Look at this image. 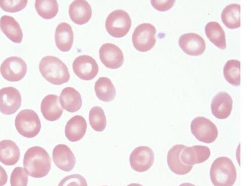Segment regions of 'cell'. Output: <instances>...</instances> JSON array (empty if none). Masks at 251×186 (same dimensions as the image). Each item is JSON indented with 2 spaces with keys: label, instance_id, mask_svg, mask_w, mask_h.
Instances as JSON below:
<instances>
[{
  "label": "cell",
  "instance_id": "obj_31",
  "mask_svg": "<svg viewBox=\"0 0 251 186\" xmlns=\"http://www.w3.org/2000/svg\"><path fill=\"white\" fill-rule=\"evenodd\" d=\"M28 174L22 167H16L13 171L10 177L11 186H27Z\"/></svg>",
  "mask_w": 251,
  "mask_h": 186
},
{
  "label": "cell",
  "instance_id": "obj_25",
  "mask_svg": "<svg viewBox=\"0 0 251 186\" xmlns=\"http://www.w3.org/2000/svg\"><path fill=\"white\" fill-rule=\"evenodd\" d=\"M95 90L98 98L103 102H111L116 95V89L111 80L107 77L99 78L96 82Z\"/></svg>",
  "mask_w": 251,
  "mask_h": 186
},
{
  "label": "cell",
  "instance_id": "obj_7",
  "mask_svg": "<svg viewBox=\"0 0 251 186\" xmlns=\"http://www.w3.org/2000/svg\"><path fill=\"white\" fill-rule=\"evenodd\" d=\"M191 130L198 140L206 143L213 142L218 136V130L215 124L204 117L199 116L194 119Z\"/></svg>",
  "mask_w": 251,
  "mask_h": 186
},
{
  "label": "cell",
  "instance_id": "obj_20",
  "mask_svg": "<svg viewBox=\"0 0 251 186\" xmlns=\"http://www.w3.org/2000/svg\"><path fill=\"white\" fill-rule=\"evenodd\" d=\"M41 111L49 121H54L60 118L64 110L60 106L58 96L50 94L46 96L41 102Z\"/></svg>",
  "mask_w": 251,
  "mask_h": 186
},
{
  "label": "cell",
  "instance_id": "obj_5",
  "mask_svg": "<svg viewBox=\"0 0 251 186\" xmlns=\"http://www.w3.org/2000/svg\"><path fill=\"white\" fill-rule=\"evenodd\" d=\"M132 25L129 14L122 10H117L108 16L105 26L108 33L115 38H122L129 32Z\"/></svg>",
  "mask_w": 251,
  "mask_h": 186
},
{
  "label": "cell",
  "instance_id": "obj_10",
  "mask_svg": "<svg viewBox=\"0 0 251 186\" xmlns=\"http://www.w3.org/2000/svg\"><path fill=\"white\" fill-rule=\"evenodd\" d=\"M20 92L13 87L0 90V112L5 115L14 114L22 106Z\"/></svg>",
  "mask_w": 251,
  "mask_h": 186
},
{
  "label": "cell",
  "instance_id": "obj_34",
  "mask_svg": "<svg viewBox=\"0 0 251 186\" xmlns=\"http://www.w3.org/2000/svg\"><path fill=\"white\" fill-rule=\"evenodd\" d=\"M176 1L175 0H166V1H159V0H153L151 1L152 6L159 11H166L170 10L174 5Z\"/></svg>",
  "mask_w": 251,
  "mask_h": 186
},
{
  "label": "cell",
  "instance_id": "obj_33",
  "mask_svg": "<svg viewBox=\"0 0 251 186\" xmlns=\"http://www.w3.org/2000/svg\"><path fill=\"white\" fill-rule=\"evenodd\" d=\"M58 186H88L84 177L79 174H73L63 179Z\"/></svg>",
  "mask_w": 251,
  "mask_h": 186
},
{
  "label": "cell",
  "instance_id": "obj_11",
  "mask_svg": "<svg viewBox=\"0 0 251 186\" xmlns=\"http://www.w3.org/2000/svg\"><path fill=\"white\" fill-rule=\"evenodd\" d=\"M73 68L80 79L91 80L98 74L99 67L94 58L89 55H81L74 60Z\"/></svg>",
  "mask_w": 251,
  "mask_h": 186
},
{
  "label": "cell",
  "instance_id": "obj_2",
  "mask_svg": "<svg viewBox=\"0 0 251 186\" xmlns=\"http://www.w3.org/2000/svg\"><path fill=\"white\" fill-rule=\"evenodd\" d=\"M39 70L47 81L54 85L66 83L70 79L66 65L54 56H48L42 59L39 64Z\"/></svg>",
  "mask_w": 251,
  "mask_h": 186
},
{
  "label": "cell",
  "instance_id": "obj_6",
  "mask_svg": "<svg viewBox=\"0 0 251 186\" xmlns=\"http://www.w3.org/2000/svg\"><path fill=\"white\" fill-rule=\"evenodd\" d=\"M156 29L152 24L143 23L138 26L132 35V42L135 49L145 52L151 50L156 44Z\"/></svg>",
  "mask_w": 251,
  "mask_h": 186
},
{
  "label": "cell",
  "instance_id": "obj_4",
  "mask_svg": "<svg viewBox=\"0 0 251 186\" xmlns=\"http://www.w3.org/2000/svg\"><path fill=\"white\" fill-rule=\"evenodd\" d=\"M15 127L18 132L27 138H33L39 133L41 121L37 114L33 110H25L16 116Z\"/></svg>",
  "mask_w": 251,
  "mask_h": 186
},
{
  "label": "cell",
  "instance_id": "obj_36",
  "mask_svg": "<svg viewBox=\"0 0 251 186\" xmlns=\"http://www.w3.org/2000/svg\"><path fill=\"white\" fill-rule=\"evenodd\" d=\"M179 186H196L191 183H183V184L180 185Z\"/></svg>",
  "mask_w": 251,
  "mask_h": 186
},
{
  "label": "cell",
  "instance_id": "obj_26",
  "mask_svg": "<svg viewBox=\"0 0 251 186\" xmlns=\"http://www.w3.org/2000/svg\"><path fill=\"white\" fill-rule=\"evenodd\" d=\"M224 25L228 28L235 29L241 27V5L230 4L223 10L221 15Z\"/></svg>",
  "mask_w": 251,
  "mask_h": 186
},
{
  "label": "cell",
  "instance_id": "obj_28",
  "mask_svg": "<svg viewBox=\"0 0 251 186\" xmlns=\"http://www.w3.org/2000/svg\"><path fill=\"white\" fill-rule=\"evenodd\" d=\"M224 74L226 80L233 86L241 85V63L235 59L226 62L224 68Z\"/></svg>",
  "mask_w": 251,
  "mask_h": 186
},
{
  "label": "cell",
  "instance_id": "obj_27",
  "mask_svg": "<svg viewBox=\"0 0 251 186\" xmlns=\"http://www.w3.org/2000/svg\"><path fill=\"white\" fill-rule=\"evenodd\" d=\"M207 37L215 46L221 49L226 47L225 32L223 28L217 22L208 23L205 26Z\"/></svg>",
  "mask_w": 251,
  "mask_h": 186
},
{
  "label": "cell",
  "instance_id": "obj_13",
  "mask_svg": "<svg viewBox=\"0 0 251 186\" xmlns=\"http://www.w3.org/2000/svg\"><path fill=\"white\" fill-rule=\"evenodd\" d=\"M178 44L184 52L191 56L201 55L206 48L204 39L200 35L193 33H186L181 36Z\"/></svg>",
  "mask_w": 251,
  "mask_h": 186
},
{
  "label": "cell",
  "instance_id": "obj_19",
  "mask_svg": "<svg viewBox=\"0 0 251 186\" xmlns=\"http://www.w3.org/2000/svg\"><path fill=\"white\" fill-rule=\"evenodd\" d=\"M87 123L84 117L75 116L67 123L65 128V135L71 141L80 140L85 136L87 129Z\"/></svg>",
  "mask_w": 251,
  "mask_h": 186
},
{
  "label": "cell",
  "instance_id": "obj_9",
  "mask_svg": "<svg viewBox=\"0 0 251 186\" xmlns=\"http://www.w3.org/2000/svg\"><path fill=\"white\" fill-rule=\"evenodd\" d=\"M154 162L153 150L147 146H140L135 148L130 156V163L132 168L138 172L148 171Z\"/></svg>",
  "mask_w": 251,
  "mask_h": 186
},
{
  "label": "cell",
  "instance_id": "obj_24",
  "mask_svg": "<svg viewBox=\"0 0 251 186\" xmlns=\"http://www.w3.org/2000/svg\"><path fill=\"white\" fill-rule=\"evenodd\" d=\"M20 151L16 143L11 140L0 141V162L6 166H13L19 161Z\"/></svg>",
  "mask_w": 251,
  "mask_h": 186
},
{
  "label": "cell",
  "instance_id": "obj_14",
  "mask_svg": "<svg viewBox=\"0 0 251 186\" xmlns=\"http://www.w3.org/2000/svg\"><path fill=\"white\" fill-rule=\"evenodd\" d=\"M52 158L57 167L64 171L71 172L76 164L75 156L66 144H59L54 148Z\"/></svg>",
  "mask_w": 251,
  "mask_h": 186
},
{
  "label": "cell",
  "instance_id": "obj_23",
  "mask_svg": "<svg viewBox=\"0 0 251 186\" xmlns=\"http://www.w3.org/2000/svg\"><path fill=\"white\" fill-rule=\"evenodd\" d=\"M0 27L12 42L22 43L24 37L23 30L14 18L7 15L2 16L0 19Z\"/></svg>",
  "mask_w": 251,
  "mask_h": 186
},
{
  "label": "cell",
  "instance_id": "obj_17",
  "mask_svg": "<svg viewBox=\"0 0 251 186\" xmlns=\"http://www.w3.org/2000/svg\"><path fill=\"white\" fill-rule=\"evenodd\" d=\"M69 15L75 23L82 25L87 23L92 16L91 6L86 1L76 0L70 6Z\"/></svg>",
  "mask_w": 251,
  "mask_h": 186
},
{
  "label": "cell",
  "instance_id": "obj_38",
  "mask_svg": "<svg viewBox=\"0 0 251 186\" xmlns=\"http://www.w3.org/2000/svg\"></svg>",
  "mask_w": 251,
  "mask_h": 186
},
{
  "label": "cell",
  "instance_id": "obj_21",
  "mask_svg": "<svg viewBox=\"0 0 251 186\" xmlns=\"http://www.w3.org/2000/svg\"><path fill=\"white\" fill-rule=\"evenodd\" d=\"M55 40L56 46L60 51H70L74 42V33L71 26L66 23H60L56 29Z\"/></svg>",
  "mask_w": 251,
  "mask_h": 186
},
{
  "label": "cell",
  "instance_id": "obj_29",
  "mask_svg": "<svg viewBox=\"0 0 251 186\" xmlns=\"http://www.w3.org/2000/svg\"><path fill=\"white\" fill-rule=\"evenodd\" d=\"M35 7L39 15L45 19L53 18L58 12V4L56 0H37Z\"/></svg>",
  "mask_w": 251,
  "mask_h": 186
},
{
  "label": "cell",
  "instance_id": "obj_18",
  "mask_svg": "<svg viewBox=\"0 0 251 186\" xmlns=\"http://www.w3.org/2000/svg\"><path fill=\"white\" fill-rule=\"evenodd\" d=\"M186 146L176 144L172 147L167 155V163L171 170L178 175H184L190 172L193 166H187L181 158V153Z\"/></svg>",
  "mask_w": 251,
  "mask_h": 186
},
{
  "label": "cell",
  "instance_id": "obj_22",
  "mask_svg": "<svg viewBox=\"0 0 251 186\" xmlns=\"http://www.w3.org/2000/svg\"><path fill=\"white\" fill-rule=\"evenodd\" d=\"M60 103L62 108L70 113L79 111L82 101L80 93L75 89L68 87L63 90L60 95Z\"/></svg>",
  "mask_w": 251,
  "mask_h": 186
},
{
  "label": "cell",
  "instance_id": "obj_37",
  "mask_svg": "<svg viewBox=\"0 0 251 186\" xmlns=\"http://www.w3.org/2000/svg\"><path fill=\"white\" fill-rule=\"evenodd\" d=\"M127 186H143L139 184L133 183V184H129Z\"/></svg>",
  "mask_w": 251,
  "mask_h": 186
},
{
  "label": "cell",
  "instance_id": "obj_3",
  "mask_svg": "<svg viewBox=\"0 0 251 186\" xmlns=\"http://www.w3.org/2000/svg\"><path fill=\"white\" fill-rule=\"evenodd\" d=\"M210 178L215 186H233L237 179L233 161L225 157L217 158L212 165Z\"/></svg>",
  "mask_w": 251,
  "mask_h": 186
},
{
  "label": "cell",
  "instance_id": "obj_15",
  "mask_svg": "<svg viewBox=\"0 0 251 186\" xmlns=\"http://www.w3.org/2000/svg\"><path fill=\"white\" fill-rule=\"evenodd\" d=\"M233 101L231 96L226 92H221L213 98L211 104L213 115L217 118L224 119L231 115Z\"/></svg>",
  "mask_w": 251,
  "mask_h": 186
},
{
  "label": "cell",
  "instance_id": "obj_30",
  "mask_svg": "<svg viewBox=\"0 0 251 186\" xmlns=\"http://www.w3.org/2000/svg\"><path fill=\"white\" fill-rule=\"evenodd\" d=\"M91 126L95 131L101 132L107 126V119L103 110L99 107H93L89 114Z\"/></svg>",
  "mask_w": 251,
  "mask_h": 186
},
{
  "label": "cell",
  "instance_id": "obj_35",
  "mask_svg": "<svg viewBox=\"0 0 251 186\" xmlns=\"http://www.w3.org/2000/svg\"><path fill=\"white\" fill-rule=\"evenodd\" d=\"M8 181V175L5 169L0 166V186H4Z\"/></svg>",
  "mask_w": 251,
  "mask_h": 186
},
{
  "label": "cell",
  "instance_id": "obj_1",
  "mask_svg": "<svg viewBox=\"0 0 251 186\" xmlns=\"http://www.w3.org/2000/svg\"><path fill=\"white\" fill-rule=\"evenodd\" d=\"M24 167L28 175L35 178H43L51 170V159L47 151L40 147H33L26 152Z\"/></svg>",
  "mask_w": 251,
  "mask_h": 186
},
{
  "label": "cell",
  "instance_id": "obj_32",
  "mask_svg": "<svg viewBox=\"0 0 251 186\" xmlns=\"http://www.w3.org/2000/svg\"><path fill=\"white\" fill-rule=\"evenodd\" d=\"M27 3V0H19V1L0 0V7L7 12L16 13L24 9Z\"/></svg>",
  "mask_w": 251,
  "mask_h": 186
},
{
  "label": "cell",
  "instance_id": "obj_16",
  "mask_svg": "<svg viewBox=\"0 0 251 186\" xmlns=\"http://www.w3.org/2000/svg\"><path fill=\"white\" fill-rule=\"evenodd\" d=\"M211 155L210 149L203 146L185 147L181 153L182 162L187 166H193L194 164L202 163Z\"/></svg>",
  "mask_w": 251,
  "mask_h": 186
},
{
  "label": "cell",
  "instance_id": "obj_12",
  "mask_svg": "<svg viewBox=\"0 0 251 186\" xmlns=\"http://www.w3.org/2000/svg\"><path fill=\"white\" fill-rule=\"evenodd\" d=\"M100 58L103 65L110 69L120 68L124 63V54L121 49L115 45H103L99 51Z\"/></svg>",
  "mask_w": 251,
  "mask_h": 186
},
{
  "label": "cell",
  "instance_id": "obj_8",
  "mask_svg": "<svg viewBox=\"0 0 251 186\" xmlns=\"http://www.w3.org/2000/svg\"><path fill=\"white\" fill-rule=\"evenodd\" d=\"M0 72L8 81L17 82L25 76L27 72V64L22 58L10 57L4 60L0 67Z\"/></svg>",
  "mask_w": 251,
  "mask_h": 186
}]
</instances>
